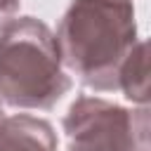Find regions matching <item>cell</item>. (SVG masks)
<instances>
[{
    "label": "cell",
    "mask_w": 151,
    "mask_h": 151,
    "mask_svg": "<svg viewBox=\"0 0 151 151\" xmlns=\"http://www.w3.org/2000/svg\"><path fill=\"white\" fill-rule=\"evenodd\" d=\"M61 66L94 92H116L118 71L137 38L132 0H71L57 33Z\"/></svg>",
    "instance_id": "1"
},
{
    "label": "cell",
    "mask_w": 151,
    "mask_h": 151,
    "mask_svg": "<svg viewBox=\"0 0 151 151\" xmlns=\"http://www.w3.org/2000/svg\"><path fill=\"white\" fill-rule=\"evenodd\" d=\"M54 33L35 17H14L0 28V104L47 111L71 90Z\"/></svg>",
    "instance_id": "2"
},
{
    "label": "cell",
    "mask_w": 151,
    "mask_h": 151,
    "mask_svg": "<svg viewBox=\"0 0 151 151\" xmlns=\"http://www.w3.org/2000/svg\"><path fill=\"white\" fill-rule=\"evenodd\" d=\"M68 151H149V111L125 109L104 97H78L66 116Z\"/></svg>",
    "instance_id": "3"
},
{
    "label": "cell",
    "mask_w": 151,
    "mask_h": 151,
    "mask_svg": "<svg viewBox=\"0 0 151 151\" xmlns=\"http://www.w3.org/2000/svg\"><path fill=\"white\" fill-rule=\"evenodd\" d=\"M0 151H57V132L45 118L7 116L0 106Z\"/></svg>",
    "instance_id": "4"
},
{
    "label": "cell",
    "mask_w": 151,
    "mask_h": 151,
    "mask_svg": "<svg viewBox=\"0 0 151 151\" xmlns=\"http://www.w3.org/2000/svg\"><path fill=\"white\" fill-rule=\"evenodd\" d=\"M118 90L125 94L127 101L146 106L149 104V57H146V40H137L118 71Z\"/></svg>",
    "instance_id": "5"
},
{
    "label": "cell",
    "mask_w": 151,
    "mask_h": 151,
    "mask_svg": "<svg viewBox=\"0 0 151 151\" xmlns=\"http://www.w3.org/2000/svg\"><path fill=\"white\" fill-rule=\"evenodd\" d=\"M19 0H0V28L7 24V21H12L14 17H17V12H19Z\"/></svg>",
    "instance_id": "6"
}]
</instances>
